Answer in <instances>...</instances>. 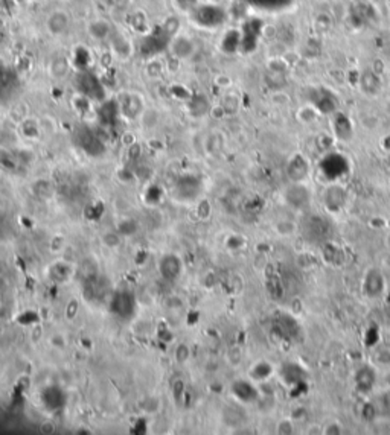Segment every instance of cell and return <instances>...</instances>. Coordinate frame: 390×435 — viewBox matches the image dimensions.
<instances>
[{"label": "cell", "instance_id": "8992f818", "mask_svg": "<svg viewBox=\"0 0 390 435\" xmlns=\"http://www.w3.org/2000/svg\"><path fill=\"white\" fill-rule=\"evenodd\" d=\"M69 23H71L69 14L61 9H56L51 13V16L46 20V28H48L51 35H63L69 28Z\"/></svg>", "mask_w": 390, "mask_h": 435}, {"label": "cell", "instance_id": "44dd1931", "mask_svg": "<svg viewBox=\"0 0 390 435\" xmlns=\"http://www.w3.org/2000/svg\"><path fill=\"white\" fill-rule=\"evenodd\" d=\"M159 120V114L156 110H148L142 114V123L145 125L146 128H151L154 127V125L157 123Z\"/></svg>", "mask_w": 390, "mask_h": 435}, {"label": "cell", "instance_id": "6da1fadb", "mask_svg": "<svg viewBox=\"0 0 390 435\" xmlns=\"http://www.w3.org/2000/svg\"><path fill=\"white\" fill-rule=\"evenodd\" d=\"M384 289H386V279L383 276L381 269L369 268L364 272L363 282H361V291L364 297H368L371 300L380 299L384 294Z\"/></svg>", "mask_w": 390, "mask_h": 435}, {"label": "cell", "instance_id": "1f68e13d", "mask_svg": "<svg viewBox=\"0 0 390 435\" xmlns=\"http://www.w3.org/2000/svg\"><path fill=\"white\" fill-rule=\"evenodd\" d=\"M387 165L390 166V154H389V157H387Z\"/></svg>", "mask_w": 390, "mask_h": 435}, {"label": "cell", "instance_id": "ffe728a7", "mask_svg": "<svg viewBox=\"0 0 390 435\" xmlns=\"http://www.w3.org/2000/svg\"><path fill=\"white\" fill-rule=\"evenodd\" d=\"M276 432L278 434H282V435H290L294 432V423H293V417L291 418H282L278 421L276 425Z\"/></svg>", "mask_w": 390, "mask_h": 435}, {"label": "cell", "instance_id": "4316f807", "mask_svg": "<svg viewBox=\"0 0 390 435\" xmlns=\"http://www.w3.org/2000/svg\"><path fill=\"white\" fill-rule=\"evenodd\" d=\"M122 143H124L125 146H131L133 143H136V137H134V134H131V133H125L124 137H122Z\"/></svg>", "mask_w": 390, "mask_h": 435}, {"label": "cell", "instance_id": "3957f363", "mask_svg": "<svg viewBox=\"0 0 390 435\" xmlns=\"http://www.w3.org/2000/svg\"><path fill=\"white\" fill-rule=\"evenodd\" d=\"M285 201L288 202L294 209H305L311 202V193H309L308 187L303 186L302 183H291L290 187L285 190Z\"/></svg>", "mask_w": 390, "mask_h": 435}, {"label": "cell", "instance_id": "277c9868", "mask_svg": "<svg viewBox=\"0 0 390 435\" xmlns=\"http://www.w3.org/2000/svg\"><path fill=\"white\" fill-rule=\"evenodd\" d=\"M286 175L291 183H303L309 175V163L302 154H294L286 163Z\"/></svg>", "mask_w": 390, "mask_h": 435}, {"label": "cell", "instance_id": "30bf717a", "mask_svg": "<svg viewBox=\"0 0 390 435\" xmlns=\"http://www.w3.org/2000/svg\"><path fill=\"white\" fill-rule=\"evenodd\" d=\"M87 29H89V35L91 38L98 40V41L106 40L110 35V33H111V26L108 25V21L107 20H102V18L90 21V25H89Z\"/></svg>", "mask_w": 390, "mask_h": 435}, {"label": "cell", "instance_id": "83f0119b", "mask_svg": "<svg viewBox=\"0 0 390 435\" xmlns=\"http://www.w3.org/2000/svg\"><path fill=\"white\" fill-rule=\"evenodd\" d=\"M53 431H55V425L51 421H46L41 425V432H44V434H52Z\"/></svg>", "mask_w": 390, "mask_h": 435}, {"label": "cell", "instance_id": "5b68a950", "mask_svg": "<svg viewBox=\"0 0 390 435\" xmlns=\"http://www.w3.org/2000/svg\"><path fill=\"white\" fill-rule=\"evenodd\" d=\"M346 198H348L346 190L341 186H329L325 190V195H323L325 205L331 212H340L343 207H345Z\"/></svg>", "mask_w": 390, "mask_h": 435}, {"label": "cell", "instance_id": "9a60e30c", "mask_svg": "<svg viewBox=\"0 0 390 435\" xmlns=\"http://www.w3.org/2000/svg\"><path fill=\"white\" fill-rule=\"evenodd\" d=\"M373 362L378 367L389 368L390 367V347H380L373 353Z\"/></svg>", "mask_w": 390, "mask_h": 435}, {"label": "cell", "instance_id": "d6986e66", "mask_svg": "<svg viewBox=\"0 0 390 435\" xmlns=\"http://www.w3.org/2000/svg\"><path fill=\"white\" fill-rule=\"evenodd\" d=\"M378 416H380V413H378V408H376V403H375V402H368V403H364V405H363L361 417H363L364 420L371 421V420L376 418Z\"/></svg>", "mask_w": 390, "mask_h": 435}, {"label": "cell", "instance_id": "cb8c5ba5", "mask_svg": "<svg viewBox=\"0 0 390 435\" xmlns=\"http://www.w3.org/2000/svg\"><path fill=\"white\" fill-rule=\"evenodd\" d=\"M146 70H148V75H150L151 78H157L160 73H162L163 66H162V63H160V61L154 60V61H151L150 64H148Z\"/></svg>", "mask_w": 390, "mask_h": 435}, {"label": "cell", "instance_id": "5bb4252c", "mask_svg": "<svg viewBox=\"0 0 390 435\" xmlns=\"http://www.w3.org/2000/svg\"><path fill=\"white\" fill-rule=\"evenodd\" d=\"M162 272H163V276L165 277H176V276H178V271H180V263H178V260H177V257H171V256H168V257H163V260H162Z\"/></svg>", "mask_w": 390, "mask_h": 435}, {"label": "cell", "instance_id": "7c38bea8", "mask_svg": "<svg viewBox=\"0 0 390 435\" xmlns=\"http://www.w3.org/2000/svg\"><path fill=\"white\" fill-rule=\"evenodd\" d=\"M273 373V365L268 364V362H259L256 364L253 368H251L250 371V376L253 381H258V382H264L267 381L268 377L271 376Z\"/></svg>", "mask_w": 390, "mask_h": 435}, {"label": "cell", "instance_id": "9c48e42d", "mask_svg": "<svg viewBox=\"0 0 390 435\" xmlns=\"http://www.w3.org/2000/svg\"><path fill=\"white\" fill-rule=\"evenodd\" d=\"M334 131H336V135L338 137L340 140H351L352 135H354V130H352V125L349 122V119L345 116V114H337L336 116V120H334Z\"/></svg>", "mask_w": 390, "mask_h": 435}, {"label": "cell", "instance_id": "484cf974", "mask_svg": "<svg viewBox=\"0 0 390 435\" xmlns=\"http://www.w3.org/2000/svg\"><path fill=\"white\" fill-rule=\"evenodd\" d=\"M215 83H216V85H220V87H229V85H230V78H227L224 75H220V76H216Z\"/></svg>", "mask_w": 390, "mask_h": 435}, {"label": "cell", "instance_id": "f546056e", "mask_svg": "<svg viewBox=\"0 0 390 435\" xmlns=\"http://www.w3.org/2000/svg\"><path fill=\"white\" fill-rule=\"evenodd\" d=\"M386 245H387V248H390V233L386 236Z\"/></svg>", "mask_w": 390, "mask_h": 435}, {"label": "cell", "instance_id": "ac0fdd59", "mask_svg": "<svg viewBox=\"0 0 390 435\" xmlns=\"http://www.w3.org/2000/svg\"><path fill=\"white\" fill-rule=\"evenodd\" d=\"M274 230L279 236H291L296 233V225L291 221H279L274 225Z\"/></svg>", "mask_w": 390, "mask_h": 435}, {"label": "cell", "instance_id": "7a4b0ae2", "mask_svg": "<svg viewBox=\"0 0 390 435\" xmlns=\"http://www.w3.org/2000/svg\"><path fill=\"white\" fill-rule=\"evenodd\" d=\"M376 384V370L369 364H363L354 371V386L360 394H368Z\"/></svg>", "mask_w": 390, "mask_h": 435}, {"label": "cell", "instance_id": "ba28073f", "mask_svg": "<svg viewBox=\"0 0 390 435\" xmlns=\"http://www.w3.org/2000/svg\"><path fill=\"white\" fill-rule=\"evenodd\" d=\"M360 87H361L363 93H366L368 96H375L380 93V90H381L380 78H378V75L375 72L366 70L360 78Z\"/></svg>", "mask_w": 390, "mask_h": 435}, {"label": "cell", "instance_id": "d4e9b609", "mask_svg": "<svg viewBox=\"0 0 390 435\" xmlns=\"http://www.w3.org/2000/svg\"><path fill=\"white\" fill-rule=\"evenodd\" d=\"M176 358H177V361H180V362H185L188 358H189V349L186 347V346H178L177 349H176Z\"/></svg>", "mask_w": 390, "mask_h": 435}, {"label": "cell", "instance_id": "7402d4cb", "mask_svg": "<svg viewBox=\"0 0 390 435\" xmlns=\"http://www.w3.org/2000/svg\"><path fill=\"white\" fill-rule=\"evenodd\" d=\"M238 105H239V102H238V99H236L235 96H226L224 104H223V108H224L226 114H227V113H229V114H233V113L238 110Z\"/></svg>", "mask_w": 390, "mask_h": 435}, {"label": "cell", "instance_id": "4dcf8cb0", "mask_svg": "<svg viewBox=\"0 0 390 435\" xmlns=\"http://www.w3.org/2000/svg\"><path fill=\"white\" fill-rule=\"evenodd\" d=\"M386 110H387V113L390 114V100H387V104H386Z\"/></svg>", "mask_w": 390, "mask_h": 435}, {"label": "cell", "instance_id": "603a6c76", "mask_svg": "<svg viewBox=\"0 0 390 435\" xmlns=\"http://www.w3.org/2000/svg\"><path fill=\"white\" fill-rule=\"evenodd\" d=\"M343 432V426L340 425L338 421H331V423H328V425L323 428V431H322V434H325V435H340Z\"/></svg>", "mask_w": 390, "mask_h": 435}, {"label": "cell", "instance_id": "e0dca14e", "mask_svg": "<svg viewBox=\"0 0 390 435\" xmlns=\"http://www.w3.org/2000/svg\"><path fill=\"white\" fill-rule=\"evenodd\" d=\"M163 31L169 37H176L180 31V20L177 17H168L163 23Z\"/></svg>", "mask_w": 390, "mask_h": 435}, {"label": "cell", "instance_id": "8fae6325", "mask_svg": "<svg viewBox=\"0 0 390 435\" xmlns=\"http://www.w3.org/2000/svg\"><path fill=\"white\" fill-rule=\"evenodd\" d=\"M319 116H320V111L317 110V107L314 104L303 105V107H301L299 110H297V119L305 125L314 123L319 119Z\"/></svg>", "mask_w": 390, "mask_h": 435}, {"label": "cell", "instance_id": "2e32d148", "mask_svg": "<svg viewBox=\"0 0 390 435\" xmlns=\"http://www.w3.org/2000/svg\"><path fill=\"white\" fill-rule=\"evenodd\" d=\"M375 403H376V408H378V413H380V416L390 417V388L380 394V397H378V402H375Z\"/></svg>", "mask_w": 390, "mask_h": 435}, {"label": "cell", "instance_id": "4fadbf2b", "mask_svg": "<svg viewBox=\"0 0 390 435\" xmlns=\"http://www.w3.org/2000/svg\"><path fill=\"white\" fill-rule=\"evenodd\" d=\"M49 70H51V75L55 79H63L69 72V63H67L66 58H63V56H58V58H55L51 63Z\"/></svg>", "mask_w": 390, "mask_h": 435}, {"label": "cell", "instance_id": "52a82bcc", "mask_svg": "<svg viewBox=\"0 0 390 435\" xmlns=\"http://www.w3.org/2000/svg\"><path fill=\"white\" fill-rule=\"evenodd\" d=\"M171 50H173V55L178 60H188L195 53L197 48H195V43L186 37L177 35L173 41V46H171Z\"/></svg>", "mask_w": 390, "mask_h": 435}, {"label": "cell", "instance_id": "f1b7e54d", "mask_svg": "<svg viewBox=\"0 0 390 435\" xmlns=\"http://www.w3.org/2000/svg\"><path fill=\"white\" fill-rule=\"evenodd\" d=\"M224 114H226V111H224L223 105H221V107H215V108H212V116L216 117V119H221V117L224 116Z\"/></svg>", "mask_w": 390, "mask_h": 435}]
</instances>
